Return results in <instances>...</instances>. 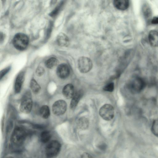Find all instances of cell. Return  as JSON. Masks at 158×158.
I'll use <instances>...</instances> for the list:
<instances>
[{
    "label": "cell",
    "instance_id": "25",
    "mask_svg": "<svg viewBox=\"0 0 158 158\" xmlns=\"http://www.w3.org/2000/svg\"><path fill=\"white\" fill-rule=\"evenodd\" d=\"M10 68L8 67L3 69L0 72V80H1L10 71Z\"/></svg>",
    "mask_w": 158,
    "mask_h": 158
},
{
    "label": "cell",
    "instance_id": "3",
    "mask_svg": "<svg viewBox=\"0 0 158 158\" xmlns=\"http://www.w3.org/2000/svg\"><path fill=\"white\" fill-rule=\"evenodd\" d=\"M29 42L28 36L22 33L16 34L13 38V44L14 47L19 50H23L27 47Z\"/></svg>",
    "mask_w": 158,
    "mask_h": 158
},
{
    "label": "cell",
    "instance_id": "14",
    "mask_svg": "<svg viewBox=\"0 0 158 158\" xmlns=\"http://www.w3.org/2000/svg\"><path fill=\"white\" fill-rule=\"evenodd\" d=\"M142 12L145 19L148 21L152 19V11L150 6L147 3H144L143 5Z\"/></svg>",
    "mask_w": 158,
    "mask_h": 158
},
{
    "label": "cell",
    "instance_id": "11",
    "mask_svg": "<svg viewBox=\"0 0 158 158\" xmlns=\"http://www.w3.org/2000/svg\"><path fill=\"white\" fill-rule=\"evenodd\" d=\"M62 93L66 98H72L75 94L74 88L73 85L71 84L66 85L63 89Z\"/></svg>",
    "mask_w": 158,
    "mask_h": 158
},
{
    "label": "cell",
    "instance_id": "7",
    "mask_svg": "<svg viewBox=\"0 0 158 158\" xmlns=\"http://www.w3.org/2000/svg\"><path fill=\"white\" fill-rule=\"evenodd\" d=\"M93 66L92 62L89 58L82 56L78 60V67L80 71L83 73L89 72Z\"/></svg>",
    "mask_w": 158,
    "mask_h": 158
},
{
    "label": "cell",
    "instance_id": "10",
    "mask_svg": "<svg viewBox=\"0 0 158 158\" xmlns=\"http://www.w3.org/2000/svg\"><path fill=\"white\" fill-rule=\"evenodd\" d=\"M24 79V73L23 72L19 73L17 76L14 85V90L15 93L18 94L20 92Z\"/></svg>",
    "mask_w": 158,
    "mask_h": 158
},
{
    "label": "cell",
    "instance_id": "1",
    "mask_svg": "<svg viewBox=\"0 0 158 158\" xmlns=\"http://www.w3.org/2000/svg\"><path fill=\"white\" fill-rule=\"evenodd\" d=\"M145 81L142 78L139 76L131 77L127 82V87L128 90L133 94L141 92L145 87Z\"/></svg>",
    "mask_w": 158,
    "mask_h": 158
},
{
    "label": "cell",
    "instance_id": "28",
    "mask_svg": "<svg viewBox=\"0 0 158 158\" xmlns=\"http://www.w3.org/2000/svg\"><path fill=\"white\" fill-rule=\"evenodd\" d=\"M98 148L102 150H104L106 148V146L104 144H101L100 145H99L98 146Z\"/></svg>",
    "mask_w": 158,
    "mask_h": 158
},
{
    "label": "cell",
    "instance_id": "16",
    "mask_svg": "<svg viewBox=\"0 0 158 158\" xmlns=\"http://www.w3.org/2000/svg\"><path fill=\"white\" fill-rule=\"evenodd\" d=\"M57 42L60 46H65L69 44V39L65 35L61 33L57 37Z\"/></svg>",
    "mask_w": 158,
    "mask_h": 158
},
{
    "label": "cell",
    "instance_id": "20",
    "mask_svg": "<svg viewBox=\"0 0 158 158\" xmlns=\"http://www.w3.org/2000/svg\"><path fill=\"white\" fill-rule=\"evenodd\" d=\"M51 137L50 132L47 131L42 132L40 135V140L44 143H48L50 140Z\"/></svg>",
    "mask_w": 158,
    "mask_h": 158
},
{
    "label": "cell",
    "instance_id": "8",
    "mask_svg": "<svg viewBox=\"0 0 158 158\" xmlns=\"http://www.w3.org/2000/svg\"><path fill=\"white\" fill-rule=\"evenodd\" d=\"M52 111L53 114L56 116L63 114L67 109V104L63 100H59L56 101L52 105Z\"/></svg>",
    "mask_w": 158,
    "mask_h": 158
},
{
    "label": "cell",
    "instance_id": "29",
    "mask_svg": "<svg viewBox=\"0 0 158 158\" xmlns=\"http://www.w3.org/2000/svg\"><path fill=\"white\" fill-rule=\"evenodd\" d=\"M13 158L9 157H7V158Z\"/></svg>",
    "mask_w": 158,
    "mask_h": 158
},
{
    "label": "cell",
    "instance_id": "6",
    "mask_svg": "<svg viewBox=\"0 0 158 158\" xmlns=\"http://www.w3.org/2000/svg\"><path fill=\"white\" fill-rule=\"evenodd\" d=\"M99 114L101 117L106 121L111 120L114 115V110L113 106L110 104H106L100 108Z\"/></svg>",
    "mask_w": 158,
    "mask_h": 158
},
{
    "label": "cell",
    "instance_id": "22",
    "mask_svg": "<svg viewBox=\"0 0 158 158\" xmlns=\"http://www.w3.org/2000/svg\"><path fill=\"white\" fill-rule=\"evenodd\" d=\"M151 130L154 135L158 137V119L155 120L153 122Z\"/></svg>",
    "mask_w": 158,
    "mask_h": 158
},
{
    "label": "cell",
    "instance_id": "19",
    "mask_svg": "<svg viewBox=\"0 0 158 158\" xmlns=\"http://www.w3.org/2000/svg\"><path fill=\"white\" fill-rule=\"evenodd\" d=\"M77 125L78 127L82 129L87 128L89 125V121L85 117H81L80 118L77 122Z\"/></svg>",
    "mask_w": 158,
    "mask_h": 158
},
{
    "label": "cell",
    "instance_id": "24",
    "mask_svg": "<svg viewBox=\"0 0 158 158\" xmlns=\"http://www.w3.org/2000/svg\"><path fill=\"white\" fill-rule=\"evenodd\" d=\"M45 72V70L44 68L41 66L37 67L36 70V74L38 77L42 76Z\"/></svg>",
    "mask_w": 158,
    "mask_h": 158
},
{
    "label": "cell",
    "instance_id": "4",
    "mask_svg": "<svg viewBox=\"0 0 158 158\" xmlns=\"http://www.w3.org/2000/svg\"><path fill=\"white\" fill-rule=\"evenodd\" d=\"M27 133L25 129L18 127L15 128L11 136L12 143L16 145H20L23 143L27 135Z\"/></svg>",
    "mask_w": 158,
    "mask_h": 158
},
{
    "label": "cell",
    "instance_id": "23",
    "mask_svg": "<svg viewBox=\"0 0 158 158\" xmlns=\"http://www.w3.org/2000/svg\"><path fill=\"white\" fill-rule=\"evenodd\" d=\"M114 85L113 82L108 83L103 87V89L106 91L112 92L114 90Z\"/></svg>",
    "mask_w": 158,
    "mask_h": 158
},
{
    "label": "cell",
    "instance_id": "9",
    "mask_svg": "<svg viewBox=\"0 0 158 158\" xmlns=\"http://www.w3.org/2000/svg\"><path fill=\"white\" fill-rule=\"evenodd\" d=\"M70 71L69 67L65 64L63 63L59 65L56 69L57 76L61 79L67 78L70 74Z\"/></svg>",
    "mask_w": 158,
    "mask_h": 158
},
{
    "label": "cell",
    "instance_id": "13",
    "mask_svg": "<svg viewBox=\"0 0 158 158\" xmlns=\"http://www.w3.org/2000/svg\"><path fill=\"white\" fill-rule=\"evenodd\" d=\"M114 7L120 10H125L129 7V1L127 0H116L113 2Z\"/></svg>",
    "mask_w": 158,
    "mask_h": 158
},
{
    "label": "cell",
    "instance_id": "5",
    "mask_svg": "<svg viewBox=\"0 0 158 158\" xmlns=\"http://www.w3.org/2000/svg\"><path fill=\"white\" fill-rule=\"evenodd\" d=\"M61 148L60 143L56 140H52L47 145L45 150L46 156L49 158L53 157L59 152Z\"/></svg>",
    "mask_w": 158,
    "mask_h": 158
},
{
    "label": "cell",
    "instance_id": "12",
    "mask_svg": "<svg viewBox=\"0 0 158 158\" xmlns=\"http://www.w3.org/2000/svg\"><path fill=\"white\" fill-rule=\"evenodd\" d=\"M148 40L150 44L154 47H158V32L155 30H151L148 35Z\"/></svg>",
    "mask_w": 158,
    "mask_h": 158
},
{
    "label": "cell",
    "instance_id": "2",
    "mask_svg": "<svg viewBox=\"0 0 158 158\" xmlns=\"http://www.w3.org/2000/svg\"><path fill=\"white\" fill-rule=\"evenodd\" d=\"M32 106L31 94L30 92L27 91L23 96L19 106L20 110L23 113L28 114L31 112Z\"/></svg>",
    "mask_w": 158,
    "mask_h": 158
},
{
    "label": "cell",
    "instance_id": "21",
    "mask_svg": "<svg viewBox=\"0 0 158 158\" xmlns=\"http://www.w3.org/2000/svg\"><path fill=\"white\" fill-rule=\"evenodd\" d=\"M58 60L55 58L52 57L47 60L45 62L46 67L48 69H52L58 63Z\"/></svg>",
    "mask_w": 158,
    "mask_h": 158
},
{
    "label": "cell",
    "instance_id": "15",
    "mask_svg": "<svg viewBox=\"0 0 158 158\" xmlns=\"http://www.w3.org/2000/svg\"><path fill=\"white\" fill-rule=\"evenodd\" d=\"M83 93L82 91L79 90L75 93L70 102V106L71 109H74L82 97Z\"/></svg>",
    "mask_w": 158,
    "mask_h": 158
},
{
    "label": "cell",
    "instance_id": "17",
    "mask_svg": "<svg viewBox=\"0 0 158 158\" xmlns=\"http://www.w3.org/2000/svg\"><path fill=\"white\" fill-rule=\"evenodd\" d=\"M39 113L41 117L44 119H47L50 115V110L47 105L42 106L39 110Z\"/></svg>",
    "mask_w": 158,
    "mask_h": 158
},
{
    "label": "cell",
    "instance_id": "26",
    "mask_svg": "<svg viewBox=\"0 0 158 158\" xmlns=\"http://www.w3.org/2000/svg\"><path fill=\"white\" fill-rule=\"evenodd\" d=\"M150 22L153 24H158V16L154 17L152 18Z\"/></svg>",
    "mask_w": 158,
    "mask_h": 158
},
{
    "label": "cell",
    "instance_id": "27",
    "mask_svg": "<svg viewBox=\"0 0 158 158\" xmlns=\"http://www.w3.org/2000/svg\"><path fill=\"white\" fill-rule=\"evenodd\" d=\"M81 158H94L93 157L88 153H84L81 156Z\"/></svg>",
    "mask_w": 158,
    "mask_h": 158
},
{
    "label": "cell",
    "instance_id": "18",
    "mask_svg": "<svg viewBox=\"0 0 158 158\" xmlns=\"http://www.w3.org/2000/svg\"><path fill=\"white\" fill-rule=\"evenodd\" d=\"M30 86L32 91L35 94L38 93L40 90L41 87L34 79H32L30 81Z\"/></svg>",
    "mask_w": 158,
    "mask_h": 158
}]
</instances>
